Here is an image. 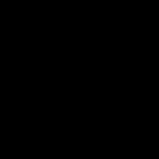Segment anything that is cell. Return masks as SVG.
I'll use <instances>...</instances> for the list:
<instances>
[]
</instances>
